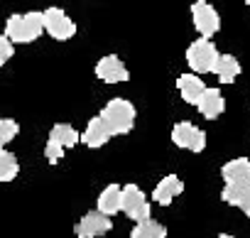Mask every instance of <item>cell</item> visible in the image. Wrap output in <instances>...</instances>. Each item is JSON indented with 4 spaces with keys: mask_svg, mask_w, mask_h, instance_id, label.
I'll list each match as a JSON object with an SVG mask.
<instances>
[{
    "mask_svg": "<svg viewBox=\"0 0 250 238\" xmlns=\"http://www.w3.org/2000/svg\"><path fill=\"white\" fill-rule=\"evenodd\" d=\"M120 204H123V187H118V184H108L98 196V211L105 214V216L118 214Z\"/></svg>",
    "mask_w": 250,
    "mask_h": 238,
    "instance_id": "cell-15",
    "label": "cell"
},
{
    "mask_svg": "<svg viewBox=\"0 0 250 238\" xmlns=\"http://www.w3.org/2000/svg\"><path fill=\"white\" fill-rule=\"evenodd\" d=\"M248 160H250V157H248Z\"/></svg>",
    "mask_w": 250,
    "mask_h": 238,
    "instance_id": "cell-26",
    "label": "cell"
},
{
    "mask_svg": "<svg viewBox=\"0 0 250 238\" xmlns=\"http://www.w3.org/2000/svg\"><path fill=\"white\" fill-rule=\"evenodd\" d=\"M221 174L226 179L228 187H238V189H245L250 192V160H230L221 167Z\"/></svg>",
    "mask_w": 250,
    "mask_h": 238,
    "instance_id": "cell-10",
    "label": "cell"
},
{
    "mask_svg": "<svg viewBox=\"0 0 250 238\" xmlns=\"http://www.w3.org/2000/svg\"><path fill=\"white\" fill-rule=\"evenodd\" d=\"M218 238H233V236H228V233H221V236H218Z\"/></svg>",
    "mask_w": 250,
    "mask_h": 238,
    "instance_id": "cell-24",
    "label": "cell"
},
{
    "mask_svg": "<svg viewBox=\"0 0 250 238\" xmlns=\"http://www.w3.org/2000/svg\"><path fill=\"white\" fill-rule=\"evenodd\" d=\"M96 76L105 84H123V81H128L130 74H128V66L123 64L120 57L115 54H108L103 57L98 64H96Z\"/></svg>",
    "mask_w": 250,
    "mask_h": 238,
    "instance_id": "cell-8",
    "label": "cell"
},
{
    "mask_svg": "<svg viewBox=\"0 0 250 238\" xmlns=\"http://www.w3.org/2000/svg\"><path fill=\"white\" fill-rule=\"evenodd\" d=\"M44 32V13H25V15H10L5 22V37L13 44H27L35 42Z\"/></svg>",
    "mask_w": 250,
    "mask_h": 238,
    "instance_id": "cell-1",
    "label": "cell"
},
{
    "mask_svg": "<svg viewBox=\"0 0 250 238\" xmlns=\"http://www.w3.org/2000/svg\"><path fill=\"white\" fill-rule=\"evenodd\" d=\"M191 20H194L196 32L206 40H211L221 30V15L216 13V8L208 3V0H196V3L191 5Z\"/></svg>",
    "mask_w": 250,
    "mask_h": 238,
    "instance_id": "cell-4",
    "label": "cell"
},
{
    "mask_svg": "<svg viewBox=\"0 0 250 238\" xmlns=\"http://www.w3.org/2000/svg\"><path fill=\"white\" fill-rule=\"evenodd\" d=\"M120 211L128 216V218H133L135 223L150 218V204H147V199H145V194H143L140 187H135V184H125V187H123Z\"/></svg>",
    "mask_w": 250,
    "mask_h": 238,
    "instance_id": "cell-5",
    "label": "cell"
},
{
    "mask_svg": "<svg viewBox=\"0 0 250 238\" xmlns=\"http://www.w3.org/2000/svg\"><path fill=\"white\" fill-rule=\"evenodd\" d=\"M182 192H184V182H182L177 174H167V177H162L160 184L155 187L152 199H155L160 206H169Z\"/></svg>",
    "mask_w": 250,
    "mask_h": 238,
    "instance_id": "cell-12",
    "label": "cell"
},
{
    "mask_svg": "<svg viewBox=\"0 0 250 238\" xmlns=\"http://www.w3.org/2000/svg\"><path fill=\"white\" fill-rule=\"evenodd\" d=\"M20 172L18 157L8 150H0V182H13Z\"/></svg>",
    "mask_w": 250,
    "mask_h": 238,
    "instance_id": "cell-20",
    "label": "cell"
},
{
    "mask_svg": "<svg viewBox=\"0 0 250 238\" xmlns=\"http://www.w3.org/2000/svg\"><path fill=\"white\" fill-rule=\"evenodd\" d=\"M110 138H113V133H110V128L105 126V121H103L101 115H98V118H91L88 126H86V130L81 133V143H83L86 148H91V150L103 148Z\"/></svg>",
    "mask_w": 250,
    "mask_h": 238,
    "instance_id": "cell-11",
    "label": "cell"
},
{
    "mask_svg": "<svg viewBox=\"0 0 250 238\" xmlns=\"http://www.w3.org/2000/svg\"><path fill=\"white\" fill-rule=\"evenodd\" d=\"M221 54L216 49V44L206 37H199L194 40L189 47H187V64L191 66L194 74H208V71H216V64H218Z\"/></svg>",
    "mask_w": 250,
    "mask_h": 238,
    "instance_id": "cell-3",
    "label": "cell"
},
{
    "mask_svg": "<svg viewBox=\"0 0 250 238\" xmlns=\"http://www.w3.org/2000/svg\"><path fill=\"white\" fill-rule=\"evenodd\" d=\"M49 140L59 143V145L66 150V148H74V145L81 140V133H76V128H71L69 123H57V126L52 128V133H49Z\"/></svg>",
    "mask_w": 250,
    "mask_h": 238,
    "instance_id": "cell-18",
    "label": "cell"
},
{
    "mask_svg": "<svg viewBox=\"0 0 250 238\" xmlns=\"http://www.w3.org/2000/svg\"><path fill=\"white\" fill-rule=\"evenodd\" d=\"M177 88H179V96H182L187 103H194V106H196L208 86H206V84L201 81V76H196V74H182V76L177 79Z\"/></svg>",
    "mask_w": 250,
    "mask_h": 238,
    "instance_id": "cell-13",
    "label": "cell"
},
{
    "mask_svg": "<svg viewBox=\"0 0 250 238\" xmlns=\"http://www.w3.org/2000/svg\"><path fill=\"white\" fill-rule=\"evenodd\" d=\"M44 155H47V162L49 165H57L62 157H64V148L54 140H47V148H44Z\"/></svg>",
    "mask_w": 250,
    "mask_h": 238,
    "instance_id": "cell-22",
    "label": "cell"
},
{
    "mask_svg": "<svg viewBox=\"0 0 250 238\" xmlns=\"http://www.w3.org/2000/svg\"><path fill=\"white\" fill-rule=\"evenodd\" d=\"M245 5H248V10H250V0H245Z\"/></svg>",
    "mask_w": 250,
    "mask_h": 238,
    "instance_id": "cell-25",
    "label": "cell"
},
{
    "mask_svg": "<svg viewBox=\"0 0 250 238\" xmlns=\"http://www.w3.org/2000/svg\"><path fill=\"white\" fill-rule=\"evenodd\" d=\"M18 133H20V126L13 121V118H0V150H3Z\"/></svg>",
    "mask_w": 250,
    "mask_h": 238,
    "instance_id": "cell-21",
    "label": "cell"
},
{
    "mask_svg": "<svg viewBox=\"0 0 250 238\" xmlns=\"http://www.w3.org/2000/svg\"><path fill=\"white\" fill-rule=\"evenodd\" d=\"M110 216L101 211H88L79 223H76V238H98L110 231Z\"/></svg>",
    "mask_w": 250,
    "mask_h": 238,
    "instance_id": "cell-9",
    "label": "cell"
},
{
    "mask_svg": "<svg viewBox=\"0 0 250 238\" xmlns=\"http://www.w3.org/2000/svg\"><path fill=\"white\" fill-rule=\"evenodd\" d=\"M165 236H167V228L160 221H155V218L135 223V228L130 233V238H165Z\"/></svg>",
    "mask_w": 250,
    "mask_h": 238,
    "instance_id": "cell-19",
    "label": "cell"
},
{
    "mask_svg": "<svg viewBox=\"0 0 250 238\" xmlns=\"http://www.w3.org/2000/svg\"><path fill=\"white\" fill-rule=\"evenodd\" d=\"M44 30L57 42H66L76 35V22L62 8H47L44 10Z\"/></svg>",
    "mask_w": 250,
    "mask_h": 238,
    "instance_id": "cell-6",
    "label": "cell"
},
{
    "mask_svg": "<svg viewBox=\"0 0 250 238\" xmlns=\"http://www.w3.org/2000/svg\"><path fill=\"white\" fill-rule=\"evenodd\" d=\"M135 106L125 98H113L103 106L101 110V118L105 121V126L110 128L113 135H125L130 133L133 126H135Z\"/></svg>",
    "mask_w": 250,
    "mask_h": 238,
    "instance_id": "cell-2",
    "label": "cell"
},
{
    "mask_svg": "<svg viewBox=\"0 0 250 238\" xmlns=\"http://www.w3.org/2000/svg\"><path fill=\"white\" fill-rule=\"evenodd\" d=\"M172 140H174L177 148L191 150V152H201L206 148V133L189 121H182L172 128Z\"/></svg>",
    "mask_w": 250,
    "mask_h": 238,
    "instance_id": "cell-7",
    "label": "cell"
},
{
    "mask_svg": "<svg viewBox=\"0 0 250 238\" xmlns=\"http://www.w3.org/2000/svg\"><path fill=\"white\" fill-rule=\"evenodd\" d=\"M221 199L226 201V204H230V206H238L248 218H250V192H245V189H238V187H223V192H221Z\"/></svg>",
    "mask_w": 250,
    "mask_h": 238,
    "instance_id": "cell-17",
    "label": "cell"
},
{
    "mask_svg": "<svg viewBox=\"0 0 250 238\" xmlns=\"http://www.w3.org/2000/svg\"><path fill=\"white\" fill-rule=\"evenodd\" d=\"M13 54H15V47H13V42L3 35V37H0V66H5Z\"/></svg>",
    "mask_w": 250,
    "mask_h": 238,
    "instance_id": "cell-23",
    "label": "cell"
},
{
    "mask_svg": "<svg viewBox=\"0 0 250 238\" xmlns=\"http://www.w3.org/2000/svg\"><path fill=\"white\" fill-rule=\"evenodd\" d=\"M213 74L218 76L221 84H233V81L240 76V62H238L233 54H221V59H218Z\"/></svg>",
    "mask_w": 250,
    "mask_h": 238,
    "instance_id": "cell-16",
    "label": "cell"
},
{
    "mask_svg": "<svg viewBox=\"0 0 250 238\" xmlns=\"http://www.w3.org/2000/svg\"><path fill=\"white\" fill-rule=\"evenodd\" d=\"M196 108H199V113L204 118L213 121V118H218L226 110V98H223V93L218 88H206L204 96H201V101L196 103Z\"/></svg>",
    "mask_w": 250,
    "mask_h": 238,
    "instance_id": "cell-14",
    "label": "cell"
}]
</instances>
